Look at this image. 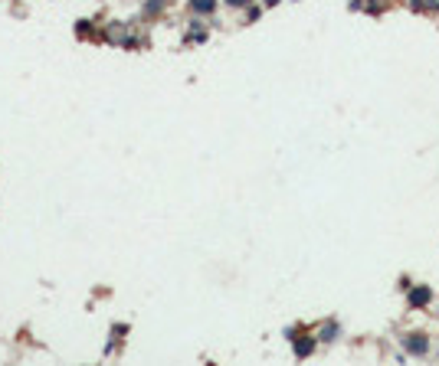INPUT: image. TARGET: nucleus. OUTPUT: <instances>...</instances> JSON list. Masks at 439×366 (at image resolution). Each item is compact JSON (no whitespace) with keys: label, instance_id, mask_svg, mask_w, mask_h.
Masks as SVG:
<instances>
[{"label":"nucleus","instance_id":"f257e3e1","mask_svg":"<svg viewBox=\"0 0 439 366\" xmlns=\"http://www.w3.org/2000/svg\"><path fill=\"white\" fill-rule=\"evenodd\" d=\"M403 347H407V350L413 353V357H423V353L430 350V343H426V340H423V337H420V334H413V340H410V337H407V340H403Z\"/></svg>","mask_w":439,"mask_h":366},{"label":"nucleus","instance_id":"f03ea898","mask_svg":"<svg viewBox=\"0 0 439 366\" xmlns=\"http://www.w3.org/2000/svg\"><path fill=\"white\" fill-rule=\"evenodd\" d=\"M190 10L194 13H213L217 10V0H190Z\"/></svg>","mask_w":439,"mask_h":366},{"label":"nucleus","instance_id":"7ed1b4c3","mask_svg":"<svg viewBox=\"0 0 439 366\" xmlns=\"http://www.w3.org/2000/svg\"><path fill=\"white\" fill-rule=\"evenodd\" d=\"M430 301V288H416L413 294H410V304H416V307H420V304H426Z\"/></svg>","mask_w":439,"mask_h":366},{"label":"nucleus","instance_id":"20e7f679","mask_svg":"<svg viewBox=\"0 0 439 366\" xmlns=\"http://www.w3.org/2000/svg\"><path fill=\"white\" fill-rule=\"evenodd\" d=\"M312 350H315V343H312V340H305V343H295V353H298V357H308Z\"/></svg>","mask_w":439,"mask_h":366},{"label":"nucleus","instance_id":"39448f33","mask_svg":"<svg viewBox=\"0 0 439 366\" xmlns=\"http://www.w3.org/2000/svg\"><path fill=\"white\" fill-rule=\"evenodd\" d=\"M226 7H249V0H226Z\"/></svg>","mask_w":439,"mask_h":366},{"label":"nucleus","instance_id":"423d86ee","mask_svg":"<svg viewBox=\"0 0 439 366\" xmlns=\"http://www.w3.org/2000/svg\"><path fill=\"white\" fill-rule=\"evenodd\" d=\"M436 360H439V350H436Z\"/></svg>","mask_w":439,"mask_h":366}]
</instances>
